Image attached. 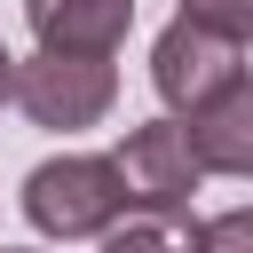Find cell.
Segmentation results:
<instances>
[{
  "instance_id": "7a4b0ae2",
  "label": "cell",
  "mask_w": 253,
  "mask_h": 253,
  "mask_svg": "<svg viewBox=\"0 0 253 253\" xmlns=\"http://www.w3.org/2000/svg\"><path fill=\"white\" fill-rule=\"evenodd\" d=\"M8 103H24L32 126L79 134V126H95V119L119 103V71H111V55H63V47H40V55L16 63Z\"/></svg>"
},
{
  "instance_id": "ba28073f",
  "label": "cell",
  "mask_w": 253,
  "mask_h": 253,
  "mask_svg": "<svg viewBox=\"0 0 253 253\" xmlns=\"http://www.w3.org/2000/svg\"><path fill=\"white\" fill-rule=\"evenodd\" d=\"M198 253H253V206H229V213L198 221Z\"/></svg>"
},
{
  "instance_id": "3957f363",
  "label": "cell",
  "mask_w": 253,
  "mask_h": 253,
  "mask_svg": "<svg viewBox=\"0 0 253 253\" xmlns=\"http://www.w3.org/2000/svg\"><path fill=\"white\" fill-rule=\"evenodd\" d=\"M111 166H119L126 206H166V213H190V190L206 182V166L190 158L182 119H142V126H126V142L111 150Z\"/></svg>"
},
{
  "instance_id": "52a82bcc",
  "label": "cell",
  "mask_w": 253,
  "mask_h": 253,
  "mask_svg": "<svg viewBox=\"0 0 253 253\" xmlns=\"http://www.w3.org/2000/svg\"><path fill=\"white\" fill-rule=\"evenodd\" d=\"M103 253H198V221L166 206H134L103 229Z\"/></svg>"
},
{
  "instance_id": "277c9868",
  "label": "cell",
  "mask_w": 253,
  "mask_h": 253,
  "mask_svg": "<svg viewBox=\"0 0 253 253\" xmlns=\"http://www.w3.org/2000/svg\"><path fill=\"white\" fill-rule=\"evenodd\" d=\"M229 79H245L237 40H221L213 24H190V16H174V24L158 32V47H150V87H158L166 111H198V103L221 95Z\"/></svg>"
},
{
  "instance_id": "5b68a950",
  "label": "cell",
  "mask_w": 253,
  "mask_h": 253,
  "mask_svg": "<svg viewBox=\"0 0 253 253\" xmlns=\"http://www.w3.org/2000/svg\"><path fill=\"white\" fill-rule=\"evenodd\" d=\"M182 134L206 174H253V79H229L221 95L182 111Z\"/></svg>"
},
{
  "instance_id": "6da1fadb",
  "label": "cell",
  "mask_w": 253,
  "mask_h": 253,
  "mask_svg": "<svg viewBox=\"0 0 253 253\" xmlns=\"http://www.w3.org/2000/svg\"><path fill=\"white\" fill-rule=\"evenodd\" d=\"M126 213V190H119V166L111 158H87V150H63L47 166L24 174V221L40 237H103L111 221Z\"/></svg>"
},
{
  "instance_id": "8992f818",
  "label": "cell",
  "mask_w": 253,
  "mask_h": 253,
  "mask_svg": "<svg viewBox=\"0 0 253 253\" xmlns=\"http://www.w3.org/2000/svg\"><path fill=\"white\" fill-rule=\"evenodd\" d=\"M24 24L40 47L63 55H111L134 32V0H24Z\"/></svg>"
},
{
  "instance_id": "9c48e42d",
  "label": "cell",
  "mask_w": 253,
  "mask_h": 253,
  "mask_svg": "<svg viewBox=\"0 0 253 253\" xmlns=\"http://www.w3.org/2000/svg\"><path fill=\"white\" fill-rule=\"evenodd\" d=\"M182 16H190V24H213V32L237 40V47L253 40V0H182Z\"/></svg>"
},
{
  "instance_id": "30bf717a",
  "label": "cell",
  "mask_w": 253,
  "mask_h": 253,
  "mask_svg": "<svg viewBox=\"0 0 253 253\" xmlns=\"http://www.w3.org/2000/svg\"><path fill=\"white\" fill-rule=\"evenodd\" d=\"M8 79H16V55L0 47V103H8Z\"/></svg>"
}]
</instances>
